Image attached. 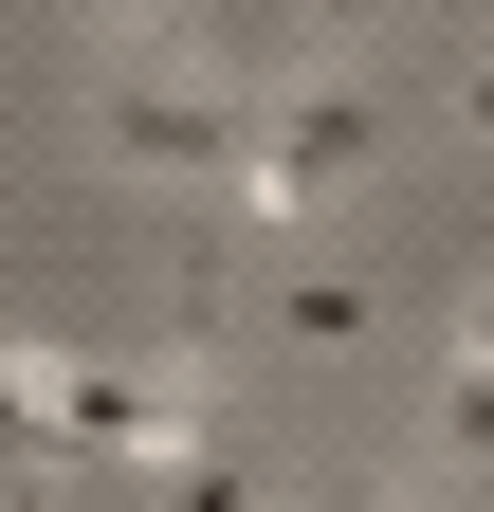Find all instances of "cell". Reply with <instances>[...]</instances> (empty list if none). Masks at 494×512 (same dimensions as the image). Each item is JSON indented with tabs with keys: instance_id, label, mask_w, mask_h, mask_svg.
I'll return each instance as SVG.
<instances>
[{
	"instance_id": "cell-1",
	"label": "cell",
	"mask_w": 494,
	"mask_h": 512,
	"mask_svg": "<svg viewBox=\"0 0 494 512\" xmlns=\"http://www.w3.org/2000/svg\"><path fill=\"white\" fill-rule=\"evenodd\" d=\"M348 165H385V92H330V74H275V128H257V183L238 220H312Z\"/></svg>"
},
{
	"instance_id": "cell-2",
	"label": "cell",
	"mask_w": 494,
	"mask_h": 512,
	"mask_svg": "<svg viewBox=\"0 0 494 512\" xmlns=\"http://www.w3.org/2000/svg\"><path fill=\"white\" fill-rule=\"evenodd\" d=\"M0 476H92L74 458V403H55L37 366H0Z\"/></svg>"
},
{
	"instance_id": "cell-3",
	"label": "cell",
	"mask_w": 494,
	"mask_h": 512,
	"mask_svg": "<svg viewBox=\"0 0 494 512\" xmlns=\"http://www.w3.org/2000/svg\"><path fill=\"white\" fill-rule=\"evenodd\" d=\"M348 330H366V275H293L275 293V348H348Z\"/></svg>"
},
{
	"instance_id": "cell-4",
	"label": "cell",
	"mask_w": 494,
	"mask_h": 512,
	"mask_svg": "<svg viewBox=\"0 0 494 512\" xmlns=\"http://www.w3.org/2000/svg\"><path fill=\"white\" fill-rule=\"evenodd\" d=\"M458 110H476V128H494V55H476V74H458Z\"/></svg>"
},
{
	"instance_id": "cell-5",
	"label": "cell",
	"mask_w": 494,
	"mask_h": 512,
	"mask_svg": "<svg viewBox=\"0 0 494 512\" xmlns=\"http://www.w3.org/2000/svg\"><path fill=\"white\" fill-rule=\"evenodd\" d=\"M92 19H165V0H92Z\"/></svg>"
}]
</instances>
